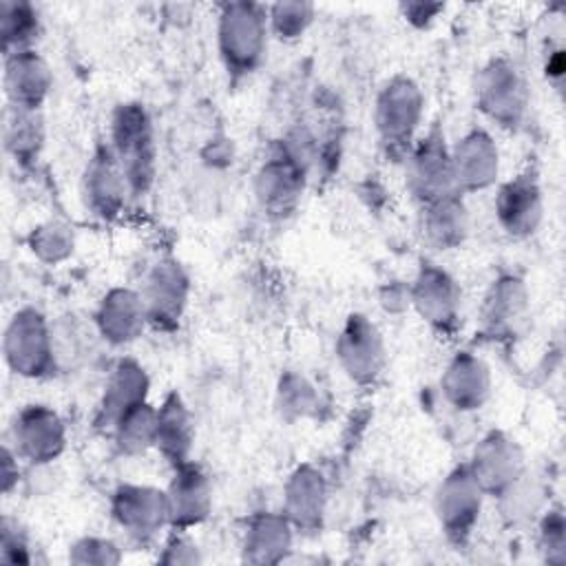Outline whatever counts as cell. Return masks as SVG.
<instances>
[{
	"mask_svg": "<svg viewBox=\"0 0 566 566\" xmlns=\"http://www.w3.org/2000/svg\"><path fill=\"white\" fill-rule=\"evenodd\" d=\"M270 35L268 7L259 2H226L217 13V44L226 69L234 75L252 73L265 53Z\"/></svg>",
	"mask_w": 566,
	"mask_h": 566,
	"instance_id": "6da1fadb",
	"label": "cell"
},
{
	"mask_svg": "<svg viewBox=\"0 0 566 566\" xmlns=\"http://www.w3.org/2000/svg\"><path fill=\"white\" fill-rule=\"evenodd\" d=\"M4 365L13 376L42 378L57 363L53 327L35 307H20L11 314L2 334Z\"/></svg>",
	"mask_w": 566,
	"mask_h": 566,
	"instance_id": "7a4b0ae2",
	"label": "cell"
},
{
	"mask_svg": "<svg viewBox=\"0 0 566 566\" xmlns=\"http://www.w3.org/2000/svg\"><path fill=\"white\" fill-rule=\"evenodd\" d=\"M113 155L126 177L128 190L144 192L155 172V144L150 122L139 104H126L113 119Z\"/></svg>",
	"mask_w": 566,
	"mask_h": 566,
	"instance_id": "3957f363",
	"label": "cell"
},
{
	"mask_svg": "<svg viewBox=\"0 0 566 566\" xmlns=\"http://www.w3.org/2000/svg\"><path fill=\"white\" fill-rule=\"evenodd\" d=\"M7 442L20 455V460L42 467L53 462L64 451L66 429L57 411L46 405L31 402L15 411Z\"/></svg>",
	"mask_w": 566,
	"mask_h": 566,
	"instance_id": "277c9868",
	"label": "cell"
},
{
	"mask_svg": "<svg viewBox=\"0 0 566 566\" xmlns=\"http://www.w3.org/2000/svg\"><path fill=\"white\" fill-rule=\"evenodd\" d=\"M422 117V93L409 77L389 80L376 99V128L389 148H407Z\"/></svg>",
	"mask_w": 566,
	"mask_h": 566,
	"instance_id": "5b68a950",
	"label": "cell"
},
{
	"mask_svg": "<svg viewBox=\"0 0 566 566\" xmlns=\"http://www.w3.org/2000/svg\"><path fill=\"white\" fill-rule=\"evenodd\" d=\"M442 142L444 139L433 133L422 139L409 157V186L422 206L460 195L453 179L451 153Z\"/></svg>",
	"mask_w": 566,
	"mask_h": 566,
	"instance_id": "8992f818",
	"label": "cell"
},
{
	"mask_svg": "<svg viewBox=\"0 0 566 566\" xmlns=\"http://www.w3.org/2000/svg\"><path fill=\"white\" fill-rule=\"evenodd\" d=\"M475 97L491 119L513 124L524 108V82L509 60L497 57L480 71Z\"/></svg>",
	"mask_w": 566,
	"mask_h": 566,
	"instance_id": "52a82bcc",
	"label": "cell"
},
{
	"mask_svg": "<svg viewBox=\"0 0 566 566\" xmlns=\"http://www.w3.org/2000/svg\"><path fill=\"white\" fill-rule=\"evenodd\" d=\"M336 352L345 374L360 385L374 382L385 363L382 338L378 329L360 314L347 318Z\"/></svg>",
	"mask_w": 566,
	"mask_h": 566,
	"instance_id": "ba28073f",
	"label": "cell"
},
{
	"mask_svg": "<svg viewBox=\"0 0 566 566\" xmlns=\"http://www.w3.org/2000/svg\"><path fill=\"white\" fill-rule=\"evenodd\" d=\"M51 69L35 49L4 55L2 86L9 106L40 111L51 91Z\"/></svg>",
	"mask_w": 566,
	"mask_h": 566,
	"instance_id": "9c48e42d",
	"label": "cell"
},
{
	"mask_svg": "<svg viewBox=\"0 0 566 566\" xmlns=\"http://www.w3.org/2000/svg\"><path fill=\"white\" fill-rule=\"evenodd\" d=\"M449 153L455 188L460 195L484 190L497 179V148L484 130H469Z\"/></svg>",
	"mask_w": 566,
	"mask_h": 566,
	"instance_id": "30bf717a",
	"label": "cell"
},
{
	"mask_svg": "<svg viewBox=\"0 0 566 566\" xmlns=\"http://www.w3.org/2000/svg\"><path fill=\"white\" fill-rule=\"evenodd\" d=\"M520 451L504 433H489L475 447L469 464L482 491H509L520 478Z\"/></svg>",
	"mask_w": 566,
	"mask_h": 566,
	"instance_id": "8fae6325",
	"label": "cell"
},
{
	"mask_svg": "<svg viewBox=\"0 0 566 566\" xmlns=\"http://www.w3.org/2000/svg\"><path fill=\"white\" fill-rule=\"evenodd\" d=\"M146 321L148 312L142 294L126 287L111 290L95 312L99 334L113 345H126L135 340L144 332Z\"/></svg>",
	"mask_w": 566,
	"mask_h": 566,
	"instance_id": "7c38bea8",
	"label": "cell"
},
{
	"mask_svg": "<svg viewBox=\"0 0 566 566\" xmlns=\"http://www.w3.org/2000/svg\"><path fill=\"white\" fill-rule=\"evenodd\" d=\"M482 493L484 491L471 475L469 467H458L444 478L436 495V506L449 533H469L471 524L478 517Z\"/></svg>",
	"mask_w": 566,
	"mask_h": 566,
	"instance_id": "4fadbf2b",
	"label": "cell"
},
{
	"mask_svg": "<svg viewBox=\"0 0 566 566\" xmlns=\"http://www.w3.org/2000/svg\"><path fill=\"white\" fill-rule=\"evenodd\" d=\"M411 303L427 323L436 327H447L458 316L460 290L444 270L424 265L413 281Z\"/></svg>",
	"mask_w": 566,
	"mask_h": 566,
	"instance_id": "5bb4252c",
	"label": "cell"
},
{
	"mask_svg": "<svg viewBox=\"0 0 566 566\" xmlns=\"http://www.w3.org/2000/svg\"><path fill=\"white\" fill-rule=\"evenodd\" d=\"M113 511L117 522L137 535H148L168 520L166 493L139 484H122L115 491Z\"/></svg>",
	"mask_w": 566,
	"mask_h": 566,
	"instance_id": "9a60e30c",
	"label": "cell"
},
{
	"mask_svg": "<svg viewBox=\"0 0 566 566\" xmlns=\"http://www.w3.org/2000/svg\"><path fill=\"white\" fill-rule=\"evenodd\" d=\"M188 294V279L179 263L161 261L155 265L146 281V290L142 294L148 312V321L153 323H175L181 316Z\"/></svg>",
	"mask_w": 566,
	"mask_h": 566,
	"instance_id": "2e32d148",
	"label": "cell"
},
{
	"mask_svg": "<svg viewBox=\"0 0 566 566\" xmlns=\"http://www.w3.org/2000/svg\"><path fill=\"white\" fill-rule=\"evenodd\" d=\"M491 376L486 365L473 354H458L442 376V391L447 400L460 411L480 409L489 396Z\"/></svg>",
	"mask_w": 566,
	"mask_h": 566,
	"instance_id": "e0dca14e",
	"label": "cell"
},
{
	"mask_svg": "<svg viewBox=\"0 0 566 566\" xmlns=\"http://www.w3.org/2000/svg\"><path fill=\"white\" fill-rule=\"evenodd\" d=\"M128 190L126 177L113 155V150H102L97 153L84 172V192H86V201L88 206L102 214V217H111L119 210V206L124 203V195Z\"/></svg>",
	"mask_w": 566,
	"mask_h": 566,
	"instance_id": "ac0fdd59",
	"label": "cell"
},
{
	"mask_svg": "<svg viewBox=\"0 0 566 566\" xmlns=\"http://www.w3.org/2000/svg\"><path fill=\"white\" fill-rule=\"evenodd\" d=\"M168 520L175 524H192L208 513L210 486L208 478L190 464H177L170 489L166 491Z\"/></svg>",
	"mask_w": 566,
	"mask_h": 566,
	"instance_id": "d6986e66",
	"label": "cell"
},
{
	"mask_svg": "<svg viewBox=\"0 0 566 566\" xmlns=\"http://www.w3.org/2000/svg\"><path fill=\"white\" fill-rule=\"evenodd\" d=\"M495 212L500 217L502 228L509 234H526L533 232L539 219V192L533 179L528 181L524 175L504 184L495 199Z\"/></svg>",
	"mask_w": 566,
	"mask_h": 566,
	"instance_id": "ffe728a7",
	"label": "cell"
},
{
	"mask_svg": "<svg viewBox=\"0 0 566 566\" xmlns=\"http://www.w3.org/2000/svg\"><path fill=\"white\" fill-rule=\"evenodd\" d=\"M146 391H148V378L144 367H139L133 360H119L102 396V405H99L102 420L113 427V422L124 411L146 400Z\"/></svg>",
	"mask_w": 566,
	"mask_h": 566,
	"instance_id": "44dd1931",
	"label": "cell"
},
{
	"mask_svg": "<svg viewBox=\"0 0 566 566\" xmlns=\"http://www.w3.org/2000/svg\"><path fill=\"white\" fill-rule=\"evenodd\" d=\"M422 232L436 250H449L462 243L467 234V214L460 195L422 206Z\"/></svg>",
	"mask_w": 566,
	"mask_h": 566,
	"instance_id": "7402d4cb",
	"label": "cell"
},
{
	"mask_svg": "<svg viewBox=\"0 0 566 566\" xmlns=\"http://www.w3.org/2000/svg\"><path fill=\"white\" fill-rule=\"evenodd\" d=\"M192 442V424L190 416L179 400L177 394L168 396L166 402L157 409V436H155V447L161 449L170 462L184 464L186 455L190 451Z\"/></svg>",
	"mask_w": 566,
	"mask_h": 566,
	"instance_id": "603a6c76",
	"label": "cell"
},
{
	"mask_svg": "<svg viewBox=\"0 0 566 566\" xmlns=\"http://www.w3.org/2000/svg\"><path fill=\"white\" fill-rule=\"evenodd\" d=\"M40 13L31 2L2 0L0 2V40L2 57L35 49L40 38Z\"/></svg>",
	"mask_w": 566,
	"mask_h": 566,
	"instance_id": "cb8c5ba5",
	"label": "cell"
},
{
	"mask_svg": "<svg viewBox=\"0 0 566 566\" xmlns=\"http://www.w3.org/2000/svg\"><path fill=\"white\" fill-rule=\"evenodd\" d=\"M301 166L292 157H276L268 161L259 175V197L270 210L283 212L294 206L301 195Z\"/></svg>",
	"mask_w": 566,
	"mask_h": 566,
	"instance_id": "d4e9b609",
	"label": "cell"
},
{
	"mask_svg": "<svg viewBox=\"0 0 566 566\" xmlns=\"http://www.w3.org/2000/svg\"><path fill=\"white\" fill-rule=\"evenodd\" d=\"M2 139H4V150L15 161L33 159L42 146L40 111H24L7 104Z\"/></svg>",
	"mask_w": 566,
	"mask_h": 566,
	"instance_id": "484cf974",
	"label": "cell"
},
{
	"mask_svg": "<svg viewBox=\"0 0 566 566\" xmlns=\"http://www.w3.org/2000/svg\"><path fill=\"white\" fill-rule=\"evenodd\" d=\"M285 502L287 513L292 517H296L303 524L314 522L321 515L325 502V484L321 480V473L314 471L312 467L296 469L287 482Z\"/></svg>",
	"mask_w": 566,
	"mask_h": 566,
	"instance_id": "4316f807",
	"label": "cell"
},
{
	"mask_svg": "<svg viewBox=\"0 0 566 566\" xmlns=\"http://www.w3.org/2000/svg\"><path fill=\"white\" fill-rule=\"evenodd\" d=\"M115 440L124 453H142L155 444L157 436V409L146 400L124 411L113 422Z\"/></svg>",
	"mask_w": 566,
	"mask_h": 566,
	"instance_id": "83f0119b",
	"label": "cell"
},
{
	"mask_svg": "<svg viewBox=\"0 0 566 566\" xmlns=\"http://www.w3.org/2000/svg\"><path fill=\"white\" fill-rule=\"evenodd\" d=\"M522 303H524V296H522L517 281H513V279L495 281L491 292L486 294L484 307H482V321H484L486 329H491V332L504 329L511 321H515V316L522 310Z\"/></svg>",
	"mask_w": 566,
	"mask_h": 566,
	"instance_id": "f1b7e54d",
	"label": "cell"
},
{
	"mask_svg": "<svg viewBox=\"0 0 566 566\" xmlns=\"http://www.w3.org/2000/svg\"><path fill=\"white\" fill-rule=\"evenodd\" d=\"M314 20V4L310 2H274L268 7L270 33L279 40H298Z\"/></svg>",
	"mask_w": 566,
	"mask_h": 566,
	"instance_id": "f546056e",
	"label": "cell"
},
{
	"mask_svg": "<svg viewBox=\"0 0 566 566\" xmlns=\"http://www.w3.org/2000/svg\"><path fill=\"white\" fill-rule=\"evenodd\" d=\"M29 248L40 261L57 263L73 250V237L66 226L49 221L33 228V232L29 234Z\"/></svg>",
	"mask_w": 566,
	"mask_h": 566,
	"instance_id": "4dcf8cb0",
	"label": "cell"
},
{
	"mask_svg": "<svg viewBox=\"0 0 566 566\" xmlns=\"http://www.w3.org/2000/svg\"><path fill=\"white\" fill-rule=\"evenodd\" d=\"M287 526L281 517H259L250 533H248V546L250 548H285L287 546Z\"/></svg>",
	"mask_w": 566,
	"mask_h": 566,
	"instance_id": "1f68e13d",
	"label": "cell"
},
{
	"mask_svg": "<svg viewBox=\"0 0 566 566\" xmlns=\"http://www.w3.org/2000/svg\"><path fill=\"white\" fill-rule=\"evenodd\" d=\"M27 551H29V546H27L22 533H18V524L11 522L9 517H4L2 520V539H0V562H7V564L31 562Z\"/></svg>",
	"mask_w": 566,
	"mask_h": 566,
	"instance_id": "d6a6232c",
	"label": "cell"
},
{
	"mask_svg": "<svg viewBox=\"0 0 566 566\" xmlns=\"http://www.w3.org/2000/svg\"><path fill=\"white\" fill-rule=\"evenodd\" d=\"M2 464H0V484H2V493L11 495L18 489L20 482V455L13 451V447L9 442L2 444V455H0Z\"/></svg>",
	"mask_w": 566,
	"mask_h": 566,
	"instance_id": "836d02e7",
	"label": "cell"
},
{
	"mask_svg": "<svg viewBox=\"0 0 566 566\" xmlns=\"http://www.w3.org/2000/svg\"><path fill=\"white\" fill-rule=\"evenodd\" d=\"M400 11H402V18L407 22H411L413 27H427L444 11V4H440V2H405L400 7Z\"/></svg>",
	"mask_w": 566,
	"mask_h": 566,
	"instance_id": "e575fe53",
	"label": "cell"
}]
</instances>
